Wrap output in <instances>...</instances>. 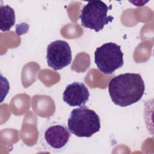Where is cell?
Here are the masks:
<instances>
[{"label": "cell", "instance_id": "8", "mask_svg": "<svg viewBox=\"0 0 154 154\" xmlns=\"http://www.w3.org/2000/svg\"><path fill=\"white\" fill-rule=\"evenodd\" d=\"M1 23L0 28L2 31H9L15 24L16 17L14 10L8 5H0Z\"/></svg>", "mask_w": 154, "mask_h": 154}, {"label": "cell", "instance_id": "1", "mask_svg": "<svg viewBox=\"0 0 154 154\" xmlns=\"http://www.w3.org/2000/svg\"><path fill=\"white\" fill-rule=\"evenodd\" d=\"M144 90V82L139 73L120 74L112 78L108 84L111 100L121 107L130 106L140 101Z\"/></svg>", "mask_w": 154, "mask_h": 154}, {"label": "cell", "instance_id": "6", "mask_svg": "<svg viewBox=\"0 0 154 154\" xmlns=\"http://www.w3.org/2000/svg\"><path fill=\"white\" fill-rule=\"evenodd\" d=\"M90 93L85 85L73 82L67 85L63 93L64 102L70 106H82L88 100Z\"/></svg>", "mask_w": 154, "mask_h": 154}, {"label": "cell", "instance_id": "2", "mask_svg": "<svg viewBox=\"0 0 154 154\" xmlns=\"http://www.w3.org/2000/svg\"><path fill=\"white\" fill-rule=\"evenodd\" d=\"M71 133L78 137H90L100 129V120L98 114L86 106L73 109L67 120Z\"/></svg>", "mask_w": 154, "mask_h": 154}, {"label": "cell", "instance_id": "3", "mask_svg": "<svg viewBox=\"0 0 154 154\" xmlns=\"http://www.w3.org/2000/svg\"><path fill=\"white\" fill-rule=\"evenodd\" d=\"M94 63L102 73L110 75L124 64L123 53L120 46L109 42L96 48L94 52Z\"/></svg>", "mask_w": 154, "mask_h": 154}, {"label": "cell", "instance_id": "7", "mask_svg": "<svg viewBox=\"0 0 154 154\" xmlns=\"http://www.w3.org/2000/svg\"><path fill=\"white\" fill-rule=\"evenodd\" d=\"M69 128L66 126L55 124L49 126L45 131L46 143L54 150H60L67 144L70 137Z\"/></svg>", "mask_w": 154, "mask_h": 154}, {"label": "cell", "instance_id": "5", "mask_svg": "<svg viewBox=\"0 0 154 154\" xmlns=\"http://www.w3.org/2000/svg\"><path fill=\"white\" fill-rule=\"evenodd\" d=\"M46 61L49 67L54 70H61L72 61V51L67 42L58 40L51 42L47 48Z\"/></svg>", "mask_w": 154, "mask_h": 154}, {"label": "cell", "instance_id": "4", "mask_svg": "<svg viewBox=\"0 0 154 154\" xmlns=\"http://www.w3.org/2000/svg\"><path fill=\"white\" fill-rule=\"evenodd\" d=\"M109 8L102 1H89L81 11L79 19L81 25L96 32L102 30L105 25L114 19L113 16L107 15Z\"/></svg>", "mask_w": 154, "mask_h": 154}]
</instances>
